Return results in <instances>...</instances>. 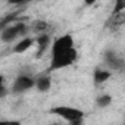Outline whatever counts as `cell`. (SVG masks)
<instances>
[{
  "mask_svg": "<svg viewBox=\"0 0 125 125\" xmlns=\"http://www.w3.org/2000/svg\"><path fill=\"white\" fill-rule=\"evenodd\" d=\"M78 59V52L77 49H72L69 52L65 53H60V54H54L50 59V66L47 72H53V71H59V69H63L68 68L71 65H74Z\"/></svg>",
  "mask_w": 125,
  "mask_h": 125,
  "instance_id": "6da1fadb",
  "label": "cell"
},
{
  "mask_svg": "<svg viewBox=\"0 0 125 125\" xmlns=\"http://www.w3.org/2000/svg\"><path fill=\"white\" fill-rule=\"evenodd\" d=\"M28 31H30L28 25L25 22H22V21H18V22H15L12 25H8L6 28H3L0 31V40L3 43H12L16 38L27 37Z\"/></svg>",
  "mask_w": 125,
  "mask_h": 125,
  "instance_id": "7a4b0ae2",
  "label": "cell"
},
{
  "mask_svg": "<svg viewBox=\"0 0 125 125\" xmlns=\"http://www.w3.org/2000/svg\"><path fill=\"white\" fill-rule=\"evenodd\" d=\"M50 115H56L59 118H62L66 122H72V121H77V119H84L85 113L84 110L78 109V107H72V106H66V104H59V106H54L49 110Z\"/></svg>",
  "mask_w": 125,
  "mask_h": 125,
  "instance_id": "3957f363",
  "label": "cell"
},
{
  "mask_svg": "<svg viewBox=\"0 0 125 125\" xmlns=\"http://www.w3.org/2000/svg\"><path fill=\"white\" fill-rule=\"evenodd\" d=\"M75 49V43H74V37L71 34H63L57 37L53 44H52V56L54 54H60V53H65Z\"/></svg>",
  "mask_w": 125,
  "mask_h": 125,
  "instance_id": "277c9868",
  "label": "cell"
},
{
  "mask_svg": "<svg viewBox=\"0 0 125 125\" xmlns=\"http://www.w3.org/2000/svg\"><path fill=\"white\" fill-rule=\"evenodd\" d=\"M34 85H35V78H32L30 74H21L19 77L15 78V81L12 84V93L22 94V93L34 88Z\"/></svg>",
  "mask_w": 125,
  "mask_h": 125,
  "instance_id": "5b68a950",
  "label": "cell"
},
{
  "mask_svg": "<svg viewBox=\"0 0 125 125\" xmlns=\"http://www.w3.org/2000/svg\"><path fill=\"white\" fill-rule=\"evenodd\" d=\"M103 59H104V63L107 65L109 69H113V71H121L124 68V59L121 54H118V52L109 49V50H104L103 53Z\"/></svg>",
  "mask_w": 125,
  "mask_h": 125,
  "instance_id": "8992f818",
  "label": "cell"
},
{
  "mask_svg": "<svg viewBox=\"0 0 125 125\" xmlns=\"http://www.w3.org/2000/svg\"><path fill=\"white\" fill-rule=\"evenodd\" d=\"M34 41L37 43V47H38V52H37V56L40 57L46 50H47V47L50 46V43H52V38H50V35L46 32V34H40V35H37L35 38H34Z\"/></svg>",
  "mask_w": 125,
  "mask_h": 125,
  "instance_id": "52a82bcc",
  "label": "cell"
},
{
  "mask_svg": "<svg viewBox=\"0 0 125 125\" xmlns=\"http://www.w3.org/2000/svg\"><path fill=\"white\" fill-rule=\"evenodd\" d=\"M40 93H47L52 87V80L49 77V74L40 75L38 78H35V85H34Z\"/></svg>",
  "mask_w": 125,
  "mask_h": 125,
  "instance_id": "ba28073f",
  "label": "cell"
},
{
  "mask_svg": "<svg viewBox=\"0 0 125 125\" xmlns=\"http://www.w3.org/2000/svg\"><path fill=\"white\" fill-rule=\"evenodd\" d=\"M34 44H35L34 38L27 35V37L21 38V40L15 44V47H13V53H24V52H27L30 47H32Z\"/></svg>",
  "mask_w": 125,
  "mask_h": 125,
  "instance_id": "9c48e42d",
  "label": "cell"
},
{
  "mask_svg": "<svg viewBox=\"0 0 125 125\" xmlns=\"http://www.w3.org/2000/svg\"><path fill=\"white\" fill-rule=\"evenodd\" d=\"M110 77H112V72H110V71H107V69L96 68V69L93 71V81H94V84H96V85L106 83Z\"/></svg>",
  "mask_w": 125,
  "mask_h": 125,
  "instance_id": "30bf717a",
  "label": "cell"
},
{
  "mask_svg": "<svg viewBox=\"0 0 125 125\" xmlns=\"http://www.w3.org/2000/svg\"><path fill=\"white\" fill-rule=\"evenodd\" d=\"M28 28H30V30H32L34 32H37V34L40 35V34H46V31H47V28H49V24H47L46 21L38 19V21H34Z\"/></svg>",
  "mask_w": 125,
  "mask_h": 125,
  "instance_id": "8fae6325",
  "label": "cell"
},
{
  "mask_svg": "<svg viewBox=\"0 0 125 125\" xmlns=\"http://www.w3.org/2000/svg\"><path fill=\"white\" fill-rule=\"evenodd\" d=\"M110 103H112V96L110 94H100L97 99H96V106L97 107H100V109H104V107H107V106H110Z\"/></svg>",
  "mask_w": 125,
  "mask_h": 125,
  "instance_id": "7c38bea8",
  "label": "cell"
},
{
  "mask_svg": "<svg viewBox=\"0 0 125 125\" xmlns=\"http://www.w3.org/2000/svg\"><path fill=\"white\" fill-rule=\"evenodd\" d=\"M124 9H125V2L118 0V2H116V6H115V9H113V13H121Z\"/></svg>",
  "mask_w": 125,
  "mask_h": 125,
  "instance_id": "4fadbf2b",
  "label": "cell"
},
{
  "mask_svg": "<svg viewBox=\"0 0 125 125\" xmlns=\"http://www.w3.org/2000/svg\"><path fill=\"white\" fill-rule=\"evenodd\" d=\"M6 94V88H5V77L0 75V97H3Z\"/></svg>",
  "mask_w": 125,
  "mask_h": 125,
  "instance_id": "5bb4252c",
  "label": "cell"
},
{
  "mask_svg": "<svg viewBox=\"0 0 125 125\" xmlns=\"http://www.w3.org/2000/svg\"><path fill=\"white\" fill-rule=\"evenodd\" d=\"M0 125H22L19 121H0Z\"/></svg>",
  "mask_w": 125,
  "mask_h": 125,
  "instance_id": "9a60e30c",
  "label": "cell"
},
{
  "mask_svg": "<svg viewBox=\"0 0 125 125\" xmlns=\"http://www.w3.org/2000/svg\"><path fill=\"white\" fill-rule=\"evenodd\" d=\"M84 119H77V121H72V122H68V125H83Z\"/></svg>",
  "mask_w": 125,
  "mask_h": 125,
  "instance_id": "2e32d148",
  "label": "cell"
},
{
  "mask_svg": "<svg viewBox=\"0 0 125 125\" xmlns=\"http://www.w3.org/2000/svg\"><path fill=\"white\" fill-rule=\"evenodd\" d=\"M52 125H60V124H52Z\"/></svg>",
  "mask_w": 125,
  "mask_h": 125,
  "instance_id": "e0dca14e",
  "label": "cell"
}]
</instances>
